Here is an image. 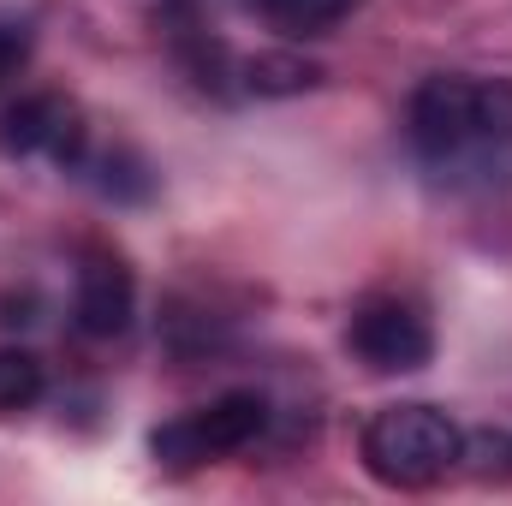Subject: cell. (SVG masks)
Returning <instances> with one entry per match:
<instances>
[{
  "label": "cell",
  "instance_id": "obj_4",
  "mask_svg": "<svg viewBox=\"0 0 512 506\" xmlns=\"http://www.w3.org/2000/svg\"><path fill=\"white\" fill-rule=\"evenodd\" d=\"M346 346L370 376H411L435 358V328L405 298H370L346 322Z\"/></svg>",
  "mask_w": 512,
  "mask_h": 506
},
{
  "label": "cell",
  "instance_id": "obj_10",
  "mask_svg": "<svg viewBox=\"0 0 512 506\" xmlns=\"http://www.w3.org/2000/svg\"><path fill=\"white\" fill-rule=\"evenodd\" d=\"M459 465H471V477H483V483H507L512 477V435L507 429H471L459 441Z\"/></svg>",
  "mask_w": 512,
  "mask_h": 506
},
{
  "label": "cell",
  "instance_id": "obj_12",
  "mask_svg": "<svg viewBox=\"0 0 512 506\" xmlns=\"http://www.w3.org/2000/svg\"><path fill=\"white\" fill-rule=\"evenodd\" d=\"M30 66V24L24 18H0V84H12Z\"/></svg>",
  "mask_w": 512,
  "mask_h": 506
},
{
  "label": "cell",
  "instance_id": "obj_6",
  "mask_svg": "<svg viewBox=\"0 0 512 506\" xmlns=\"http://www.w3.org/2000/svg\"><path fill=\"white\" fill-rule=\"evenodd\" d=\"M137 316V274L126 268V256L90 251L78 262V286H72V322L90 340H114L126 334Z\"/></svg>",
  "mask_w": 512,
  "mask_h": 506
},
{
  "label": "cell",
  "instance_id": "obj_5",
  "mask_svg": "<svg viewBox=\"0 0 512 506\" xmlns=\"http://www.w3.org/2000/svg\"><path fill=\"white\" fill-rule=\"evenodd\" d=\"M0 155L6 161H54L66 173H78L90 161V126H84L78 102L42 90L0 114Z\"/></svg>",
  "mask_w": 512,
  "mask_h": 506
},
{
  "label": "cell",
  "instance_id": "obj_7",
  "mask_svg": "<svg viewBox=\"0 0 512 506\" xmlns=\"http://www.w3.org/2000/svg\"><path fill=\"white\" fill-rule=\"evenodd\" d=\"M251 6L256 18L268 30H280V36H328L352 12V0H251Z\"/></svg>",
  "mask_w": 512,
  "mask_h": 506
},
{
  "label": "cell",
  "instance_id": "obj_8",
  "mask_svg": "<svg viewBox=\"0 0 512 506\" xmlns=\"http://www.w3.org/2000/svg\"><path fill=\"white\" fill-rule=\"evenodd\" d=\"M239 72H245V90H256V96H298V90L322 84V66H310L298 54H256Z\"/></svg>",
  "mask_w": 512,
  "mask_h": 506
},
{
  "label": "cell",
  "instance_id": "obj_9",
  "mask_svg": "<svg viewBox=\"0 0 512 506\" xmlns=\"http://www.w3.org/2000/svg\"><path fill=\"white\" fill-rule=\"evenodd\" d=\"M42 364H36V352H24V346H0V417H12V411H30L36 399H42Z\"/></svg>",
  "mask_w": 512,
  "mask_h": 506
},
{
  "label": "cell",
  "instance_id": "obj_3",
  "mask_svg": "<svg viewBox=\"0 0 512 506\" xmlns=\"http://www.w3.org/2000/svg\"><path fill=\"white\" fill-rule=\"evenodd\" d=\"M268 429V399L251 387H233L173 423H161L149 435V453L167 465V471H191V465H209V459H227V453H245L256 435Z\"/></svg>",
  "mask_w": 512,
  "mask_h": 506
},
{
  "label": "cell",
  "instance_id": "obj_2",
  "mask_svg": "<svg viewBox=\"0 0 512 506\" xmlns=\"http://www.w3.org/2000/svg\"><path fill=\"white\" fill-rule=\"evenodd\" d=\"M459 441L465 429L423 405V399H405V405H382L370 423H364V471L387 483V489H435L447 471H459Z\"/></svg>",
  "mask_w": 512,
  "mask_h": 506
},
{
  "label": "cell",
  "instance_id": "obj_1",
  "mask_svg": "<svg viewBox=\"0 0 512 506\" xmlns=\"http://www.w3.org/2000/svg\"><path fill=\"white\" fill-rule=\"evenodd\" d=\"M405 137L429 185L459 197L512 191V84L465 72L423 78L405 108Z\"/></svg>",
  "mask_w": 512,
  "mask_h": 506
},
{
  "label": "cell",
  "instance_id": "obj_11",
  "mask_svg": "<svg viewBox=\"0 0 512 506\" xmlns=\"http://www.w3.org/2000/svg\"><path fill=\"white\" fill-rule=\"evenodd\" d=\"M84 167H96V173H102L96 185H102L114 203H143V197H149V185H155V179H149V167H143L137 155H126V149H114V155H102V161H84Z\"/></svg>",
  "mask_w": 512,
  "mask_h": 506
}]
</instances>
